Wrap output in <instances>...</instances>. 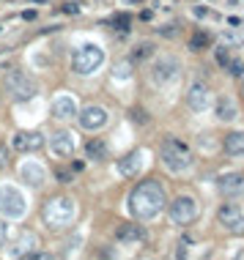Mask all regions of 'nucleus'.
Masks as SVG:
<instances>
[{
  "instance_id": "9d476101",
  "label": "nucleus",
  "mask_w": 244,
  "mask_h": 260,
  "mask_svg": "<svg viewBox=\"0 0 244 260\" xmlns=\"http://www.w3.org/2000/svg\"><path fill=\"white\" fill-rule=\"evenodd\" d=\"M217 216H220V225L228 233H236V236H241V233H244V214H241L239 205H222Z\"/></svg>"
},
{
  "instance_id": "72a5a7b5",
  "label": "nucleus",
  "mask_w": 244,
  "mask_h": 260,
  "mask_svg": "<svg viewBox=\"0 0 244 260\" xmlns=\"http://www.w3.org/2000/svg\"><path fill=\"white\" fill-rule=\"evenodd\" d=\"M228 25H233V28H239V25H241V19H239V17H230V19H228Z\"/></svg>"
},
{
  "instance_id": "f03ea898",
  "label": "nucleus",
  "mask_w": 244,
  "mask_h": 260,
  "mask_svg": "<svg viewBox=\"0 0 244 260\" xmlns=\"http://www.w3.org/2000/svg\"><path fill=\"white\" fill-rule=\"evenodd\" d=\"M159 156H162V164L170 172H187L192 167V151H189L181 140H167V143L162 145Z\"/></svg>"
},
{
  "instance_id": "c756f323",
  "label": "nucleus",
  "mask_w": 244,
  "mask_h": 260,
  "mask_svg": "<svg viewBox=\"0 0 244 260\" xmlns=\"http://www.w3.org/2000/svg\"><path fill=\"white\" fill-rule=\"evenodd\" d=\"M159 33H162V36H167V38H173L179 30H176V25H165V28H159Z\"/></svg>"
},
{
  "instance_id": "c9c22d12",
  "label": "nucleus",
  "mask_w": 244,
  "mask_h": 260,
  "mask_svg": "<svg viewBox=\"0 0 244 260\" xmlns=\"http://www.w3.org/2000/svg\"><path fill=\"white\" fill-rule=\"evenodd\" d=\"M241 25H244V22H241Z\"/></svg>"
},
{
  "instance_id": "bb28decb",
  "label": "nucleus",
  "mask_w": 244,
  "mask_h": 260,
  "mask_svg": "<svg viewBox=\"0 0 244 260\" xmlns=\"http://www.w3.org/2000/svg\"><path fill=\"white\" fill-rule=\"evenodd\" d=\"M129 25H132L129 14H115V28H118V30H129Z\"/></svg>"
},
{
  "instance_id": "412c9836",
  "label": "nucleus",
  "mask_w": 244,
  "mask_h": 260,
  "mask_svg": "<svg viewBox=\"0 0 244 260\" xmlns=\"http://www.w3.org/2000/svg\"><path fill=\"white\" fill-rule=\"evenodd\" d=\"M239 115V110H236V102L228 96H222L220 102H217V118L220 121H233V118Z\"/></svg>"
},
{
  "instance_id": "6e6552de",
  "label": "nucleus",
  "mask_w": 244,
  "mask_h": 260,
  "mask_svg": "<svg viewBox=\"0 0 244 260\" xmlns=\"http://www.w3.org/2000/svg\"><path fill=\"white\" fill-rule=\"evenodd\" d=\"M179 74H181V66L176 58H159L151 69V82L154 85H167V82H173V79H179Z\"/></svg>"
},
{
  "instance_id": "393cba45",
  "label": "nucleus",
  "mask_w": 244,
  "mask_h": 260,
  "mask_svg": "<svg viewBox=\"0 0 244 260\" xmlns=\"http://www.w3.org/2000/svg\"><path fill=\"white\" fill-rule=\"evenodd\" d=\"M132 63H118L115 66V71H113V77H118V79H129V74H132Z\"/></svg>"
},
{
  "instance_id": "2f4dec72",
  "label": "nucleus",
  "mask_w": 244,
  "mask_h": 260,
  "mask_svg": "<svg viewBox=\"0 0 244 260\" xmlns=\"http://www.w3.org/2000/svg\"><path fill=\"white\" fill-rule=\"evenodd\" d=\"M80 6L77 3H63V14H77Z\"/></svg>"
},
{
  "instance_id": "a878e982",
  "label": "nucleus",
  "mask_w": 244,
  "mask_h": 260,
  "mask_svg": "<svg viewBox=\"0 0 244 260\" xmlns=\"http://www.w3.org/2000/svg\"><path fill=\"white\" fill-rule=\"evenodd\" d=\"M225 71H230V77H241L244 63H241V61H233V58H230V63L225 66Z\"/></svg>"
},
{
  "instance_id": "1a4fd4ad",
  "label": "nucleus",
  "mask_w": 244,
  "mask_h": 260,
  "mask_svg": "<svg viewBox=\"0 0 244 260\" xmlns=\"http://www.w3.org/2000/svg\"><path fill=\"white\" fill-rule=\"evenodd\" d=\"M77 121L88 132H99L107 123V110L99 107V104H88L85 110H77Z\"/></svg>"
},
{
  "instance_id": "f3484780",
  "label": "nucleus",
  "mask_w": 244,
  "mask_h": 260,
  "mask_svg": "<svg viewBox=\"0 0 244 260\" xmlns=\"http://www.w3.org/2000/svg\"><path fill=\"white\" fill-rule=\"evenodd\" d=\"M220 192L222 195H241L244 192V176L241 172H228V176L220 178Z\"/></svg>"
},
{
  "instance_id": "ddd939ff",
  "label": "nucleus",
  "mask_w": 244,
  "mask_h": 260,
  "mask_svg": "<svg viewBox=\"0 0 244 260\" xmlns=\"http://www.w3.org/2000/svg\"><path fill=\"white\" fill-rule=\"evenodd\" d=\"M11 145H14L17 151H22V153L39 151L44 145V137L39 135V132H19V135H14V140H11Z\"/></svg>"
},
{
  "instance_id": "f8f14e48",
  "label": "nucleus",
  "mask_w": 244,
  "mask_h": 260,
  "mask_svg": "<svg viewBox=\"0 0 244 260\" xmlns=\"http://www.w3.org/2000/svg\"><path fill=\"white\" fill-rule=\"evenodd\" d=\"M187 104H189L195 112H203V110H206L208 104H212V93H208L206 85L195 82L192 88H189V93H187Z\"/></svg>"
},
{
  "instance_id": "6ab92c4d",
  "label": "nucleus",
  "mask_w": 244,
  "mask_h": 260,
  "mask_svg": "<svg viewBox=\"0 0 244 260\" xmlns=\"http://www.w3.org/2000/svg\"><path fill=\"white\" fill-rule=\"evenodd\" d=\"M222 148L230 156H244V132H230V135H225Z\"/></svg>"
},
{
  "instance_id": "7c9ffc66",
  "label": "nucleus",
  "mask_w": 244,
  "mask_h": 260,
  "mask_svg": "<svg viewBox=\"0 0 244 260\" xmlns=\"http://www.w3.org/2000/svg\"><path fill=\"white\" fill-rule=\"evenodd\" d=\"M6 238H9V225L0 222V246H6Z\"/></svg>"
},
{
  "instance_id": "f257e3e1",
  "label": "nucleus",
  "mask_w": 244,
  "mask_h": 260,
  "mask_svg": "<svg viewBox=\"0 0 244 260\" xmlns=\"http://www.w3.org/2000/svg\"><path fill=\"white\" fill-rule=\"evenodd\" d=\"M167 205V195L165 186L159 181H143L132 189L129 195V211L134 214V219L146 222V219H154L162 208Z\"/></svg>"
},
{
  "instance_id": "20e7f679",
  "label": "nucleus",
  "mask_w": 244,
  "mask_h": 260,
  "mask_svg": "<svg viewBox=\"0 0 244 260\" xmlns=\"http://www.w3.org/2000/svg\"><path fill=\"white\" fill-rule=\"evenodd\" d=\"M101 63H104V50L99 44H83L72 58V66L77 74H93Z\"/></svg>"
},
{
  "instance_id": "9b49d317",
  "label": "nucleus",
  "mask_w": 244,
  "mask_h": 260,
  "mask_svg": "<svg viewBox=\"0 0 244 260\" xmlns=\"http://www.w3.org/2000/svg\"><path fill=\"white\" fill-rule=\"evenodd\" d=\"M143 167H146V151H132L129 156H124L118 162V172L126 178H134Z\"/></svg>"
},
{
  "instance_id": "c85d7f7f",
  "label": "nucleus",
  "mask_w": 244,
  "mask_h": 260,
  "mask_svg": "<svg viewBox=\"0 0 244 260\" xmlns=\"http://www.w3.org/2000/svg\"><path fill=\"white\" fill-rule=\"evenodd\" d=\"M55 176H58L60 184H72V172H69V170H58Z\"/></svg>"
},
{
  "instance_id": "4be33fe9",
  "label": "nucleus",
  "mask_w": 244,
  "mask_h": 260,
  "mask_svg": "<svg viewBox=\"0 0 244 260\" xmlns=\"http://www.w3.org/2000/svg\"><path fill=\"white\" fill-rule=\"evenodd\" d=\"M85 153H88V159H93V162H101V159L107 156V145L101 143L99 137H93V140L85 143Z\"/></svg>"
},
{
  "instance_id": "473e14b6",
  "label": "nucleus",
  "mask_w": 244,
  "mask_h": 260,
  "mask_svg": "<svg viewBox=\"0 0 244 260\" xmlns=\"http://www.w3.org/2000/svg\"><path fill=\"white\" fill-rule=\"evenodd\" d=\"M6 162H9V153H6V148H0V170L6 167Z\"/></svg>"
},
{
  "instance_id": "5701e85b",
  "label": "nucleus",
  "mask_w": 244,
  "mask_h": 260,
  "mask_svg": "<svg viewBox=\"0 0 244 260\" xmlns=\"http://www.w3.org/2000/svg\"><path fill=\"white\" fill-rule=\"evenodd\" d=\"M154 55V44L151 41H140L137 47H134V50H132V61H146V58H151Z\"/></svg>"
},
{
  "instance_id": "a211bd4d",
  "label": "nucleus",
  "mask_w": 244,
  "mask_h": 260,
  "mask_svg": "<svg viewBox=\"0 0 244 260\" xmlns=\"http://www.w3.org/2000/svg\"><path fill=\"white\" fill-rule=\"evenodd\" d=\"M19 172H22V178L30 186H42L44 178H47V170L42 167V164H36V162H25L22 167H19Z\"/></svg>"
},
{
  "instance_id": "aec40b11",
  "label": "nucleus",
  "mask_w": 244,
  "mask_h": 260,
  "mask_svg": "<svg viewBox=\"0 0 244 260\" xmlns=\"http://www.w3.org/2000/svg\"><path fill=\"white\" fill-rule=\"evenodd\" d=\"M55 115L58 118H74L77 115V102H74V96H58L55 99Z\"/></svg>"
},
{
  "instance_id": "423d86ee",
  "label": "nucleus",
  "mask_w": 244,
  "mask_h": 260,
  "mask_svg": "<svg viewBox=\"0 0 244 260\" xmlns=\"http://www.w3.org/2000/svg\"><path fill=\"white\" fill-rule=\"evenodd\" d=\"M77 208H74V200L72 197H55L44 205V219L52 225V228H66V225L74 219Z\"/></svg>"
},
{
  "instance_id": "0eeeda50",
  "label": "nucleus",
  "mask_w": 244,
  "mask_h": 260,
  "mask_svg": "<svg viewBox=\"0 0 244 260\" xmlns=\"http://www.w3.org/2000/svg\"><path fill=\"white\" fill-rule=\"evenodd\" d=\"M167 211H170V219L176 225H192L200 214L198 200L189 197V195H179L173 203H167Z\"/></svg>"
},
{
  "instance_id": "cd10ccee",
  "label": "nucleus",
  "mask_w": 244,
  "mask_h": 260,
  "mask_svg": "<svg viewBox=\"0 0 244 260\" xmlns=\"http://www.w3.org/2000/svg\"><path fill=\"white\" fill-rule=\"evenodd\" d=\"M217 63H220L222 69H225V66L230 63V55H228V50H225V47H222V50H217Z\"/></svg>"
},
{
  "instance_id": "f704fd0d",
  "label": "nucleus",
  "mask_w": 244,
  "mask_h": 260,
  "mask_svg": "<svg viewBox=\"0 0 244 260\" xmlns=\"http://www.w3.org/2000/svg\"><path fill=\"white\" fill-rule=\"evenodd\" d=\"M36 3H47V0H36Z\"/></svg>"
},
{
  "instance_id": "2eb2a0df",
  "label": "nucleus",
  "mask_w": 244,
  "mask_h": 260,
  "mask_svg": "<svg viewBox=\"0 0 244 260\" xmlns=\"http://www.w3.org/2000/svg\"><path fill=\"white\" fill-rule=\"evenodd\" d=\"M50 151L55 156H72L74 151V135L72 132H58V135L50 137Z\"/></svg>"
},
{
  "instance_id": "4468645a",
  "label": "nucleus",
  "mask_w": 244,
  "mask_h": 260,
  "mask_svg": "<svg viewBox=\"0 0 244 260\" xmlns=\"http://www.w3.org/2000/svg\"><path fill=\"white\" fill-rule=\"evenodd\" d=\"M36 244H39V238L33 236V233H22V236H19L17 241L6 249V255H9V257H25V255H28L30 257V252H33V246H36Z\"/></svg>"
},
{
  "instance_id": "b1692460",
  "label": "nucleus",
  "mask_w": 244,
  "mask_h": 260,
  "mask_svg": "<svg viewBox=\"0 0 244 260\" xmlns=\"http://www.w3.org/2000/svg\"><path fill=\"white\" fill-rule=\"evenodd\" d=\"M203 47H208V33H195V36L189 38V50H192V52H200Z\"/></svg>"
},
{
  "instance_id": "39448f33",
  "label": "nucleus",
  "mask_w": 244,
  "mask_h": 260,
  "mask_svg": "<svg viewBox=\"0 0 244 260\" xmlns=\"http://www.w3.org/2000/svg\"><path fill=\"white\" fill-rule=\"evenodd\" d=\"M25 211H28V203H25L22 192H19L17 186H9V184L0 186V216L22 219Z\"/></svg>"
},
{
  "instance_id": "dca6fc26",
  "label": "nucleus",
  "mask_w": 244,
  "mask_h": 260,
  "mask_svg": "<svg viewBox=\"0 0 244 260\" xmlns=\"http://www.w3.org/2000/svg\"><path fill=\"white\" fill-rule=\"evenodd\" d=\"M115 238H118L121 244H143L146 230H143V225H121V228L115 230Z\"/></svg>"
},
{
  "instance_id": "7ed1b4c3",
  "label": "nucleus",
  "mask_w": 244,
  "mask_h": 260,
  "mask_svg": "<svg viewBox=\"0 0 244 260\" xmlns=\"http://www.w3.org/2000/svg\"><path fill=\"white\" fill-rule=\"evenodd\" d=\"M3 82H6V88H9V93L17 99V102H28V99H33L39 93V82H36V79L28 77L25 71H17V69L6 71Z\"/></svg>"
}]
</instances>
